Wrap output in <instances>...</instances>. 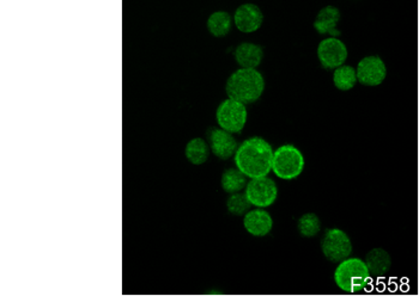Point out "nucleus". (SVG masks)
Instances as JSON below:
<instances>
[{
  "mask_svg": "<svg viewBox=\"0 0 419 296\" xmlns=\"http://www.w3.org/2000/svg\"><path fill=\"white\" fill-rule=\"evenodd\" d=\"M273 153L272 146L264 139H247L235 153V165L251 180L267 177L272 171Z\"/></svg>",
  "mask_w": 419,
  "mask_h": 296,
  "instance_id": "f257e3e1",
  "label": "nucleus"
},
{
  "mask_svg": "<svg viewBox=\"0 0 419 296\" xmlns=\"http://www.w3.org/2000/svg\"><path fill=\"white\" fill-rule=\"evenodd\" d=\"M265 88V80L256 70L240 68L234 72L226 85V95L243 104H251L259 100Z\"/></svg>",
  "mask_w": 419,
  "mask_h": 296,
  "instance_id": "f03ea898",
  "label": "nucleus"
},
{
  "mask_svg": "<svg viewBox=\"0 0 419 296\" xmlns=\"http://www.w3.org/2000/svg\"><path fill=\"white\" fill-rule=\"evenodd\" d=\"M370 276V272L363 259L346 258L340 262L335 269V282L340 290L353 294L367 288Z\"/></svg>",
  "mask_w": 419,
  "mask_h": 296,
  "instance_id": "7ed1b4c3",
  "label": "nucleus"
},
{
  "mask_svg": "<svg viewBox=\"0 0 419 296\" xmlns=\"http://www.w3.org/2000/svg\"><path fill=\"white\" fill-rule=\"evenodd\" d=\"M304 164L301 150L293 145H283L273 153L272 171L281 180L297 178L304 170Z\"/></svg>",
  "mask_w": 419,
  "mask_h": 296,
  "instance_id": "20e7f679",
  "label": "nucleus"
},
{
  "mask_svg": "<svg viewBox=\"0 0 419 296\" xmlns=\"http://www.w3.org/2000/svg\"><path fill=\"white\" fill-rule=\"evenodd\" d=\"M216 120L221 130L230 134L240 133L247 122V108L241 102L228 98L218 107Z\"/></svg>",
  "mask_w": 419,
  "mask_h": 296,
  "instance_id": "39448f33",
  "label": "nucleus"
},
{
  "mask_svg": "<svg viewBox=\"0 0 419 296\" xmlns=\"http://www.w3.org/2000/svg\"><path fill=\"white\" fill-rule=\"evenodd\" d=\"M321 250L325 257L331 262L340 263L351 255L352 242L348 234L339 228L328 230L321 242Z\"/></svg>",
  "mask_w": 419,
  "mask_h": 296,
  "instance_id": "423d86ee",
  "label": "nucleus"
},
{
  "mask_svg": "<svg viewBox=\"0 0 419 296\" xmlns=\"http://www.w3.org/2000/svg\"><path fill=\"white\" fill-rule=\"evenodd\" d=\"M244 195L251 205L256 208H266L272 205L278 197V187L274 180L263 177L251 180L246 187Z\"/></svg>",
  "mask_w": 419,
  "mask_h": 296,
  "instance_id": "0eeeda50",
  "label": "nucleus"
},
{
  "mask_svg": "<svg viewBox=\"0 0 419 296\" xmlns=\"http://www.w3.org/2000/svg\"><path fill=\"white\" fill-rule=\"evenodd\" d=\"M318 61L327 70L339 68L348 59V48L343 41L338 38H330L320 42L318 47Z\"/></svg>",
  "mask_w": 419,
  "mask_h": 296,
  "instance_id": "6e6552de",
  "label": "nucleus"
},
{
  "mask_svg": "<svg viewBox=\"0 0 419 296\" xmlns=\"http://www.w3.org/2000/svg\"><path fill=\"white\" fill-rule=\"evenodd\" d=\"M357 80L365 86H377L385 80L387 68L381 58L372 55L362 59L356 70Z\"/></svg>",
  "mask_w": 419,
  "mask_h": 296,
  "instance_id": "1a4fd4ad",
  "label": "nucleus"
},
{
  "mask_svg": "<svg viewBox=\"0 0 419 296\" xmlns=\"http://www.w3.org/2000/svg\"><path fill=\"white\" fill-rule=\"evenodd\" d=\"M263 21L264 15L256 4H243L235 11V25L242 33H254L259 30Z\"/></svg>",
  "mask_w": 419,
  "mask_h": 296,
  "instance_id": "9d476101",
  "label": "nucleus"
},
{
  "mask_svg": "<svg viewBox=\"0 0 419 296\" xmlns=\"http://www.w3.org/2000/svg\"><path fill=\"white\" fill-rule=\"evenodd\" d=\"M243 226L251 235L265 237L272 231V217L264 209H253L243 217Z\"/></svg>",
  "mask_w": 419,
  "mask_h": 296,
  "instance_id": "9b49d317",
  "label": "nucleus"
},
{
  "mask_svg": "<svg viewBox=\"0 0 419 296\" xmlns=\"http://www.w3.org/2000/svg\"><path fill=\"white\" fill-rule=\"evenodd\" d=\"M211 150L217 158L229 159L237 150V141L230 133L223 130H214L210 134Z\"/></svg>",
  "mask_w": 419,
  "mask_h": 296,
  "instance_id": "f8f14e48",
  "label": "nucleus"
},
{
  "mask_svg": "<svg viewBox=\"0 0 419 296\" xmlns=\"http://www.w3.org/2000/svg\"><path fill=\"white\" fill-rule=\"evenodd\" d=\"M340 21V13L335 6H325L318 13L314 22V28L321 35H332L333 38H338L340 36L339 30L337 29V25Z\"/></svg>",
  "mask_w": 419,
  "mask_h": 296,
  "instance_id": "ddd939ff",
  "label": "nucleus"
},
{
  "mask_svg": "<svg viewBox=\"0 0 419 296\" xmlns=\"http://www.w3.org/2000/svg\"><path fill=\"white\" fill-rule=\"evenodd\" d=\"M263 56H264L263 48L254 43L244 42L235 49L236 63L246 70H256L263 61Z\"/></svg>",
  "mask_w": 419,
  "mask_h": 296,
  "instance_id": "4468645a",
  "label": "nucleus"
},
{
  "mask_svg": "<svg viewBox=\"0 0 419 296\" xmlns=\"http://www.w3.org/2000/svg\"><path fill=\"white\" fill-rule=\"evenodd\" d=\"M222 188L228 194H237L243 188L247 187V177L237 169H228L223 172L222 180H221Z\"/></svg>",
  "mask_w": 419,
  "mask_h": 296,
  "instance_id": "2eb2a0df",
  "label": "nucleus"
},
{
  "mask_svg": "<svg viewBox=\"0 0 419 296\" xmlns=\"http://www.w3.org/2000/svg\"><path fill=\"white\" fill-rule=\"evenodd\" d=\"M365 262L370 272V275H382L390 267V256L381 249L370 251Z\"/></svg>",
  "mask_w": 419,
  "mask_h": 296,
  "instance_id": "dca6fc26",
  "label": "nucleus"
},
{
  "mask_svg": "<svg viewBox=\"0 0 419 296\" xmlns=\"http://www.w3.org/2000/svg\"><path fill=\"white\" fill-rule=\"evenodd\" d=\"M184 155L189 163H192L193 165H203L209 159V146L203 139H193L187 143Z\"/></svg>",
  "mask_w": 419,
  "mask_h": 296,
  "instance_id": "f3484780",
  "label": "nucleus"
},
{
  "mask_svg": "<svg viewBox=\"0 0 419 296\" xmlns=\"http://www.w3.org/2000/svg\"><path fill=\"white\" fill-rule=\"evenodd\" d=\"M231 16L226 11H216L207 20V29L216 38H223L231 30Z\"/></svg>",
  "mask_w": 419,
  "mask_h": 296,
  "instance_id": "a211bd4d",
  "label": "nucleus"
},
{
  "mask_svg": "<svg viewBox=\"0 0 419 296\" xmlns=\"http://www.w3.org/2000/svg\"><path fill=\"white\" fill-rule=\"evenodd\" d=\"M357 81L356 70L353 67L344 65L335 70L333 73V83L335 88H339L341 91H348L352 88H355Z\"/></svg>",
  "mask_w": 419,
  "mask_h": 296,
  "instance_id": "6ab92c4d",
  "label": "nucleus"
},
{
  "mask_svg": "<svg viewBox=\"0 0 419 296\" xmlns=\"http://www.w3.org/2000/svg\"><path fill=\"white\" fill-rule=\"evenodd\" d=\"M297 228L304 238H313L321 230V222L316 214L307 213L298 219Z\"/></svg>",
  "mask_w": 419,
  "mask_h": 296,
  "instance_id": "aec40b11",
  "label": "nucleus"
},
{
  "mask_svg": "<svg viewBox=\"0 0 419 296\" xmlns=\"http://www.w3.org/2000/svg\"><path fill=\"white\" fill-rule=\"evenodd\" d=\"M251 203L247 200V197L244 194H233L228 201H226V208L229 210V213L234 215H246L249 212Z\"/></svg>",
  "mask_w": 419,
  "mask_h": 296,
  "instance_id": "412c9836",
  "label": "nucleus"
}]
</instances>
